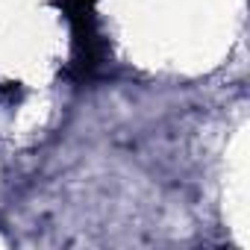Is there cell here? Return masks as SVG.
Here are the masks:
<instances>
[{
    "label": "cell",
    "instance_id": "cell-1",
    "mask_svg": "<svg viewBox=\"0 0 250 250\" xmlns=\"http://www.w3.org/2000/svg\"><path fill=\"white\" fill-rule=\"evenodd\" d=\"M56 6L71 21V33H74V74L85 80L103 65V56H106L103 39L97 33V15H94L97 0H56Z\"/></svg>",
    "mask_w": 250,
    "mask_h": 250
}]
</instances>
